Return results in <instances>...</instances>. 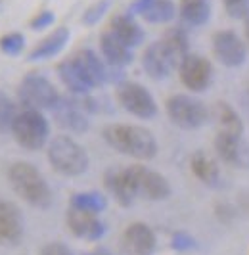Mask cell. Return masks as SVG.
<instances>
[{"label":"cell","instance_id":"obj_1","mask_svg":"<svg viewBox=\"0 0 249 255\" xmlns=\"http://www.w3.org/2000/svg\"><path fill=\"white\" fill-rule=\"evenodd\" d=\"M102 136L113 150L130 155L134 159L148 161V159H153L157 153L155 136L148 128L138 127V125H123V123L108 125L102 130Z\"/></svg>","mask_w":249,"mask_h":255},{"label":"cell","instance_id":"obj_2","mask_svg":"<svg viewBox=\"0 0 249 255\" xmlns=\"http://www.w3.org/2000/svg\"><path fill=\"white\" fill-rule=\"evenodd\" d=\"M8 180L12 184L13 192L25 200L29 205L37 207V209H48L54 196L52 188L42 177V173L35 165L27 163V161H15L8 169Z\"/></svg>","mask_w":249,"mask_h":255},{"label":"cell","instance_id":"obj_3","mask_svg":"<svg viewBox=\"0 0 249 255\" xmlns=\"http://www.w3.org/2000/svg\"><path fill=\"white\" fill-rule=\"evenodd\" d=\"M48 161L60 175L79 177V175L87 173L88 153L71 136L60 134V136L52 138V142L48 144Z\"/></svg>","mask_w":249,"mask_h":255},{"label":"cell","instance_id":"obj_4","mask_svg":"<svg viewBox=\"0 0 249 255\" xmlns=\"http://www.w3.org/2000/svg\"><path fill=\"white\" fill-rule=\"evenodd\" d=\"M12 132L15 142L29 150L35 152L44 148V144L48 142L50 127L46 117L37 112V110H25L21 114H17L15 121L12 125Z\"/></svg>","mask_w":249,"mask_h":255},{"label":"cell","instance_id":"obj_5","mask_svg":"<svg viewBox=\"0 0 249 255\" xmlns=\"http://www.w3.org/2000/svg\"><path fill=\"white\" fill-rule=\"evenodd\" d=\"M17 96L27 110H54L58 102H60V94L56 87L50 83L44 75H38V73H31V75H25L19 90H17Z\"/></svg>","mask_w":249,"mask_h":255},{"label":"cell","instance_id":"obj_6","mask_svg":"<svg viewBox=\"0 0 249 255\" xmlns=\"http://www.w3.org/2000/svg\"><path fill=\"white\" fill-rule=\"evenodd\" d=\"M126 177L136 198H144L149 202H161L171 196V184L157 171L144 165H130L124 169Z\"/></svg>","mask_w":249,"mask_h":255},{"label":"cell","instance_id":"obj_7","mask_svg":"<svg viewBox=\"0 0 249 255\" xmlns=\"http://www.w3.org/2000/svg\"><path fill=\"white\" fill-rule=\"evenodd\" d=\"M167 114L176 127L194 130L203 127L209 119V112L203 104L188 96V94H174L167 100Z\"/></svg>","mask_w":249,"mask_h":255},{"label":"cell","instance_id":"obj_8","mask_svg":"<svg viewBox=\"0 0 249 255\" xmlns=\"http://www.w3.org/2000/svg\"><path fill=\"white\" fill-rule=\"evenodd\" d=\"M117 100L128 114L140 119H153L157 115V104L148 89H144L140 83L123 81L117 85Z\"/></svg>","mask_w":249,"mask_h":255},{"label":"cell","instance_id":"obj_9","mask_svg":"<svg viewBox=\"0 0 249 255\" xmlns=\"http://www.w3.org/2000/svg\"><path fill=\"white\" fill-rule=\"evenodd\" d=\"M182 58L165 42V40H157L153 44H149L144 56H142V67L151 79L161 81L171 75L176 65H180Z\"/></svg>","mask_w":249,"mask_h":255},{"label":"cell","instance_id":"obj_10","mask_svg":"<svg viewBox=\"0 0 249 255\" xmlns=\"http://www.w3.org/2000/svg\"><path fill=\"white\" fill-rule=\"evenodd\" d=\"M213 52L217 60L226 67H240L248 58L244 40L230 29H221L213 35Z\"/></svg>","mask_w":249,"mask_h":255},{"label":"cell","instance_id":"obj_11","mask_svg":"<svg viewBox=\"0 0 249 255\" xmlns=\"http://www.w3.org/2000/svg\"><path fill=\"white\" fill-rule=\"evenodd\" d=\"M178 73H180V81L184 83L186 89L194 90V92H203L211 85L213 67L209 60H205L203 56L188 54L178 65Z\"/></svg>","mask_w":249,"mask_h":255},{"label":"cell","instance_id":"obj_12","mask_svg":"<svg viewBox=\"0 0 249 255\" xmlns=\"http://www.w3.org/2000/svg\"><path fill=\"white\" fill-rule=\"evenodd\" d=\"M155 234L146 223L128 225L121 238V255H153L155 252Z\"/></svg>","mask_w":249,"mask_h":255},{"label":"cell","instance_id":"obj_13","mask_svg":"<svg viewBox=\"0 0 249 255\" xmlns=\"http://www.w3.org/2000/svg\"><path fill=\"white\" fill-rule=\"evenodd\" d=\"M65 223L77 238H83L87 242H96L108 230L106 223L96 213H88V211H81V209H73V207L67 209Z\"/></svg>","mask_w":249,"mask_h":255},{"label":"cell","instance_id":"obj_14","mask_svg":"<svg viewBox=\"0 0 249 255\" xmlns=\"http://www.w3.org/2000/svg\"><path fill=\"white\" fill-rule=\"evenodd\" d=\"M215 152L226 165L248 169L249 167V146L242 136L219 132L215 138Z\"/></svg>","mask_w":249,"mask_h":255},{"label":"cell","instance_id":"obj_15","mask_svg":"<svg viewBox=\"0 0 249 255\" xmlns=\"http://www.w3.org/2000/svg\"><path fill=\"white\" fill-rule=\"evenodd\" d=\"M23 215L19 207L8 200H0V246H17L23 238Z\"/></svg>","mask_w":249,"mask_h":255},{"label":"cell","instance_id":"obj_16","mask_svg":"<svg viewBox=\"0 0 249 255\" xmlns=\"http://www.w3.org/2000/svg\"><path fill=\"white\" fill-rule=\"evenodd\" d=\"M58 75H60L63 85L73 94H87L96 87L77 56H71L58 65Z\"/></svg>","mask_w":249,"mask_h":255},{"label":"cell","instance_id":"obj_17","mask_svg":"<svg viewBox=\"0 0 249 255\" xmlns=\"http://www.w3.org/2000/svg\"><path fill=\"white\" fill-rule=\"evenodd\" d=\"M58 125L69 132L83 134L88 128V117L85 114V104H79L75 100H62L52 110Z\"/></svg>","mask_w":249,"mask_h":255},{"label":"cell","instance_id":"obj_18","mask_svg":"<svg viewBox=\"0 0 249 255\" xmlns=\"http://www.w3.org/2000/svg\"><path fill=\"white\" fill-rule=\"evenodd\" d=\"M130 13H140L148 23H167L174 17L176 8L171 0H136Z\"/></svg>","mask_w":249,"mask_h":255},{"label":"cell","instance_id":"obj_19","mask_svg":"<svg viewBox=\"0 0 249 255\" xmlns=\"http://www.w3.org/2000/svg\"><path fill=\"white\" fill-rule=\"evenodd\" d=\"M104 182H106V188L110 190V194L117 200L119 205L128 207V205L134 204L136 196H134V190L130 186V180L126 177L124 169H108L104 175Z\"/></svg>","mask_w":249,"mask_h":255},{"label":"cell","instance_id":"obj_20","mask_svg":"<svg viewBox=\"0 0 249 255\" xmlns=\"http://www.w3.org/2000/svg\"><path fill=\"white\" fill-rule=\"evenodd\" d=\"M100 48L104 58L112 67H124L132 62V52L128 46H124L119 38L113 35L112 31H106L100 37Z\"/></svg>","mask_w":249,"mask_h":255},{"label":"cell","instance_id":"obj_21","mask_svg":"<svg viewBox=\"0 0 249 255\" xmlns=\"http://www.w3.org/2000/svg\"><path fill=\"white\" fill-rule=\"evenodd\" d=\"M110 31L123 42L124 46H128V48L140 46L142 40H144V31H142V27L138 25L130 15H115L112 19Z\"/></svg>","mask_w":249,"mask_h":255},{"label":"cell","instance_id":"obj_22","mask_svg":"<svg viewBox=\"0 0 249 255\" xmlns=\"http://www.w3.org/2000/svg\"><path fill=\"white\" fill-rule=\"evenodd\" d=\"M190 169L205 186H221V169L205 152H196L190 157Z\"/></svg>","mask_w":249,"mask_h":255},{"label":"cell","instance_id":"obj_23","mask_svg":"<svg viewBox=\"0 0 249 255\" xmlns=\"http://www.w3.org/2000/svg\"><path fill=\"white\" fill-rule=\"evenodd\" d=\"M67 40H69V31H67L65 27H60V29H56L52 35H48L44 40H40V44H37V46L31 50L27 60H29V62L48 60V58L60 54V52L65 48Z\"/></svg>","mask_w":249,"mask_h":255},{"label":"cell","instance_id":"obj_24","mask_svg":"<svg viewBox=\"0 0 249 255\" xmlns=\"http://www.w3.org/2000/svg\"><path fill=\"white\" fill-rule=\"evenodd\" d=\"M213 115L217 119L219 125V132H226V134H236L242 136L244 132V121L236 110L226 102H217L213 108Z\"/></svg>","mask_w":249,"mask_h":255},{"label":"cell","instance_id":"obj_25","mask_svg":"<svg viewBox=\"0 0 249 255\" xmlns=\"http://www.w3.org/2000/svg\"><path fill=\"white\" fill-rule=\"evenodd\" d=\"M178 13L184 23L192 27H201L211 17V4L209 0H180Z\"/></svg>","mask_w":249,"mask_h":255},{"label":"cell","instance_id":"obj_26","mask_svg":"<svg viewBox=\"0 0 249 255\" xmlns=\"http://www.w3.org/2000/svg\"><path fill=\"white\" fill-rule=\"evenodd\" d=\"M69 207L100 215L108 207V200L100 192H77V194L71 196V200H69Z\"/></svg>","mask_w":249,"mask_h":255},{"label":"cell","instance_id":"obj_27","mask_svg":"<svg viewBox=\"0 0 249 255\" xmlns=\"http://www.w3.org/2000/svg\"><path fill=\"white\" fill-rule=\"evenodd\" d=\"M75 56L79 58V62L87 69V73L90 75V79L94 81L96 87L104 85V83L110 79V71L106 69V65L102 64V60H100L92 50H81V52H77Z\"/></svg>","mask_w":249,"mask_h":255},{"label":"cell","instance_id":"obj_28","mask_svg":"<svg viewBox=\"0 0 249 255\" xmlns=\"http://www.w3.org/2000/svg\"><path fill=\"white\" fill-rule=\"evenodd\" d=\"M17 117L15 112V104L4 94L0 92V132H6V130H12V125Z\"/></svg>","mask_w":249,"mask_h":255},{"label":"cell","instance_id":"obj_29","mask_svg":"<svg viewBox=\"0 0 249 255\" xmlns=\"http://www.w3.org/2000/svg\"><path fill=\"white\" fill-rule=\"evenodd\" d=\"M163 40H165L182 60L188 56V35L182 29H169V31L163 35Z\"/></svg>","mask_w":249,"mask_h":255},{"label":"cell","instance_id":"obj_30","mask_svg":"<svg viewBox=\"0 0 249 255\" xmlns=\"http://www.w3.org/2000/svg\"><path fill=\"white\" fill-rule=\"evenodd\" d=\"M23 46H25V38L19 33H8V35H4V37L0 38V50L4 52V54H8V56L21 54Z\"/></svg>","mask_w":249,"mask_h":255},{"label":"cell","instance_id":"obj_31","mask_svg":"<svg viewBox=\"0 0 249 255\" xmlns=\"http://www.w3.org/2000/svg\"><path fill=\"white\" fill-rule=\"evenodd\" d=\"M110 6H112V0H98L88 10H85V13H83V23L85 25H96L100 19L104 17V13L110 10Z\"/></svg>","mask_w":249,"mask_h":255},{"label":"cell","instance_id":"obj_32","mask_svg":"<svg viewBox=\"0 0 249 255\" xmlns=\"http://www.w3.org/2000/svg\"><path fill=\"white\" fill-rule=\"evenodd\" d=\"M224 10L234 19H246L249 15V0H223Z\"/></svg>","mask_w":249,"mask_h":255},{"label":"cell","instance_id":"obj_33","mask_svg":"<svg viewBox=\"0 0 249 255\" xmlns=\"http://www.w3.org/2000/svg\"><path fill=\"white\" fill-rule=\"evenodd\" d=\"M171 246H173V250H176V252H186V250L196 248V240L190 234H186V232H174Z\"/></svg>","mask_w":249,"mask_h":255},{"label":"cell","instance_id":"obj_34","mask_svg":"<svg viewBox=\"0 0 249 255\" xmlns=\"http://www.w3.org/2000/svg\"><path fill=\"white\" fill-rule=\"evenodd\" d=\"M38 255H73V252L62 242H50L46 246H42Z\"/></svg>","mask_w":249,"mask_h":255},{"label":"cell","instance_id":"obj_35","mask_svg":"<svg viewBox=\"0 0 249 255\" xmlns=\"http://www.w3.org/2000/svg\"><path fill=\"white\" fill-rule=\"evenodd\" d=\"M54 13L50 12V10H42V12L38 13L37 17H33V21H31V29H35V31H40V29H44V27H48L54 23Z\"/></svg>","mask_w":249,"mask_h":255},{"label":"cell","instance_id":"obj_36","mask_svg":"<svg viewBox=\"0 0 249 255\" xmlns=\"http://www.w3.org/2000/svg\"><path fill=\"white\" fill-rule=\"evenodd\" d=\"M238 202H240V207H242V211H244V213H246V215L249 217V192L242 194Z\"/></svg>","mask_w":249,"mask_h":255},{"label":"cell","instance_id":"obj_37","mask_svg":"<svg viewBox=\"0 0 249 255\" xmlns=\"http://www.w3.org/2000/svg\"><path fill=\"white\" fill-rule=\"evenodd\" d=\"M87 255H113L108 248H96V250H92V252H88Z\"/></svg>","mask_w":249,"mask_h":255},{"label":"cell","instance_id":"obj_38","mask_svg":"<svg viewBox=\"0 0 249 255\" xmlns=\"http://www.w3.org/2000/svg\"><path fill=\"white\" fill-rule=\"evenodd\" d=\"M242 104H244V110H246V114L249 115V90L242 96Z\"/></svg>","mask_w":249,"mask_h":255},{"label":"cell","instance_id":"obj_39","mask_svg":"<svg viewBox=\"0 0 249 255\" xmlns=\"http://www.w3.org/2000/svg\"><path fill=\"white\" fill-rule=\"evenodd\" d=\"M246 37H248V40H249V15L246 17Z\"/></svg>","mask_w":249,"mask_h":255}]
</instances>
